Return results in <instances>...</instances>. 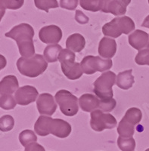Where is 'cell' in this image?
Instances as JSON below:
<instances>
[{
	"label": "cell",
	"instance_id": "obj_18",
	"mask_svg": "<svg viewBox=\"0 0 149 151\" xmlns=\"http://www.w3.org/2000/svg\"><path fill=\"white\" fill-rule=\"evenodd\" d=\"M86 45L85 38L80 33H74L67 38L66 47L74 52H80Z\"/></svg>",
	"mask_w": 149,
	"mask_h": 151
},
{
	"label": "cell",
	"instance_id": "obj_6",
	"mask_svg": "<svg viewBox=\"0 0 149 151\" xmlns=\"http://www.w3.org/2000/svg\"><path fill=\"white\" fill-rule=\"evenodd\" d=\"M82 72L87 75H92L96 72H104L110 70L113 65L111 59H103L99 56L84 57L80 63Z\"/></svg>",
	"mask_w": 149,
	"mask_h": 151
},
{
	"label": "cell",
	"instance_id": "obj_27",
	"mask_svg": "<svg viewBox=\"0 0 149 151\" xmlns=\"http://www.w3.org/2000/svg\"><path fill=\"white\" fill-rule=\"evenodd\" d=\"M108 13H111L116 16L124 15L127 13V6L116 2L114 0H111L108 5Z\"/></svg>",
	"mask_w": 149,
	"mask_h": 151
},
{
	"label": "cell",
	"instance_id": "obj_20",
	"mask_svg": "<svg viewBox=\"0 0 149 151\" xmlns=\"http://www.w3.org/2000/svg\"><path fill=\"white\" fill-rule=\"evenodd\" d=\"M52 118L46 116H40L34 125V131L38 135L45 137L50 134L49 125Z\"/></svg>",
	"mask_w": 149,
	"mask_h": 151
},
{
	"label": "cell",
	"instance_id": "obj_34",
	"mask_svg": "<svg viewBox=\"0 0 149 151\" xmlns=\"http://www.w3.org/2000/svg\"><path fill=\"white\" fill-rule=\"evenodd\" d=\"M78 5V0H60V6L67 10H75Z\"/></svg>",
	"mask_w": 149,
	"mask_h": 151
},
{
	"label": "cell",
	"instance_id": "obj_7",
	"mask_svg": "<svg viewBox=\"0 0 149 151\" xmlns=\"http://www.w3.org/2000/svg\"><path fill=\"white\" fill-rule=\"evenodd\" d=\"M117 122L113 115L105 113L101 110L91 112V128L95 132H102L105 129H111L116 127Z\"/></svg>",
	"mask_w": 149,
	"mask_h": 151
},
{
	"label": "cell",
	"instance_id": "obj_21",
	"mask_svg": "<svg viewBox=\"0 0 149 151\" xmlns=\"http://www.w3.org/2000/svg\"><path fill=\"white\" fill-rule=\"evenodd\" d=\"M61 51V46L58 44H54V45L51 44V45H48L45 48L44 52H43L45 59L48 63L56 62L58 60V57H59Z\"/></svg>",
	"mask_w": 149,
	"mask_h": 151
},
{
	"label": "cell",
	"instance_id": "obj_3",
	"mask_svg": "<svg viewBox=\"0 0 149 151\" xmlns=\"http://www.w3.org/2000/svg\"><path fill=\"white\" fill-rule=\"evenodd\" d=\"M135 29V23L129 17H116L105 24L102 27V33L105 36L118 38L122 34H129Z\"/></svg>",
	"mask_w": 149,
	"mask_h": 151
},
{
	"label": "cell",
	"instance_id": "obj_25",
	"mask_svg": "<svg viewBox=\"0 0 149 151\" xmlns=\"http://www.w3.org/2000/svg\"><path fill=\"white\" fill-rule=\"evenodd\" d=\"M19 141L22 146L26 147L30 143L36 142L37 137L33 131L26 129V130L22 131L19 134Z\"/></svg>",
	"mask_w": 149,
	"mask_h": 151
},
{
	"label": "cell",
	"instance_id": "obj_32",
	"mask_svg": "<svg viewBox=\"0 0 149 151\" xmlns=\"http://www.w3.org/2000/svg\"><path fill=\"white\" fill-rule=\"evenodd\" d=\"M135 63L138 65L149 66V49H143L139 51L135 58Z\"/></svg>",
	"mask_w": 149,
	"mask_h": 151
},
{
	"label": "cell",
	"instance_id": "obj_8",
	"mask_svg": "<svg viewBox=\"0 0 149 151\" xmlns=\"http://www.w3.org/2000/svg\"><path fill=\"white\" fill-rule=\"evenodd\" d=\"M38 91L33 86H25L18 89L14 93V98L17 104L21 106H27L33 103L38 97Z\"/></svg>",
	"mask_w": 149,
	"mask_h": 151
},
{
	"label": "cell",
	"instance_id": "obj_29",
	"mask_svg": "<svg viewBox=\"0 0 149 151\" xmlns=\"http://www.w3.org/2000/svg\"><path fill=\"white\" fill-rule=\"evenodd\" d=\"M16 100L12 94H2L0 98L1 108L9 110L14 109L16 106Z\"/></svg>",
	"mask_w": 149,
	"mask_h": 151
},
{
	"label": "cell",
	"instance_id": "obj_38",
	"mask_svg": "<svg viewBox=\"0 0 149 151\" xmlns=\"http://www.w3.org/2000/svg\"><path fill=\"white\" fill-rule=\"evenodd\" d=\"M114 1H116V2L122 4V5H125V6L129 5V3L131 2V0H114Z\"/></svg>",
	"mask_w": 149,
	"mask_h": 151
},
{
	"label": "cell",
	"instance_id": "obj_40",
	"mask_svg": "<svg viewBox=\"0 0 149 151\" xmlns=\"http://www.w3.org/2000/svg\"><path fill=\"white\" fill-rule=\"evenodd\" d=\"M148 3H149V0H148Z\"/></svg>",
	"mask_w": 149,
	"mask_h": 151
},
{
	"label": "cell",
	"instance_id": "obj_10",
	"mask_svg": "<svg viewBox=\"0 0 149 151\" xmlns=\"http://www.w3.org/2000/svg\"><path fill=\"white\" fill-rule=\"evenodd\" d=\"M36 106L40 114L52 116L57 109L53 96L49 93H43L36 100Z\"/></svg>",
	"mask_w": 149,
	"mask_h": 151
},
{
	"label": "cell",
	"instance_id": "obj_2",
	"mask_svg": "<svg viewBox=\"0 0 149 151\" xmlns=\"http://www.w3.org/2000/svg\"><path fill=\"white\" fill-rule=\"evenodd\" d=\"M17 67L20 73L30 78L41 75L48 67L44 56L35 55L30 58H21L17 61Z\"/></svg>",
	"mask_w": 149,
	"mask_h": 151
},
{
	"label": "cell",
	"instance_id": "obj_4",
	"mask_svg": "<svg viewBox=\"0 0 149 151\" xmlns=\"http://www.w3.org/2000/svg\"><path fill=\"white\" fill-rule=\"evenodd\" d=\"M116 75L112 71H107L101 74L93 83L94 91L100 99L112 98L114 95L113 88L116 83Z\"/></svg>",
	"mask_w": 149,
	"mask_h": 151
},
{
	"label": "cell",
	"instance_id": "obj_14",
	"mask_svg": "<svg viewBox=\"0 0 149 151\" xmlns=\"http://www.w3.org/2000/svg\"><path fill=\"white\" fill-rule=\"evenodd\" d=\"M98 54L101 58L111 59L115 55L116 52V43L113 39L103 37L98 45Z\"/></svg>",
	"mask_w": 149,
	"mask_h": 151
},
{
	"label": "cell",
	"instance_id": "obj_36",
	"mask_svg": "<svg viewBox=\"0 0 149 151\" xmlns=\"http://www.w3.org/2000/svg\"><path fill=\"white\" fill-rule=\"evenodd\" d=\"M24 151H46L45 148L40 144L36 142H32L25 147Z\"/></svg>",
	"mask_w": 149,
	"mask_h": 151
},
{
	"label": "cell",
	"instance_id": "obj_31",
	"mask_svg": "<svg viewBox=\"0 0 149 151\" xmlns=\"http://www.w3.org/2000/svg\"><path fill=\"white\" fill-rule=\"evenodd\" d=\"M116 100L112 98H108V99H101L100 100L99 109L105 113H109L111 112L116 107Z\"/></svg>",
	"mask_w": 149,
	"mask_h": 151
},
{
	"label": "cell",
	"instance_id": "obj_15",
	"mask_svg": "<svg viewBox=\"0 0 149 151\" xmlns=\"http://www.w3.org/2000/svg\"><path fill=\"white\" fill-rule=\"evenodd\" d=\"M111 0H80V5L82 9L89 12H96L101 11L108 13L109 3Z\"/></svg>",
	"mask_w": 149,
	"mask_h": 151
},
{
	"label": "cell",
	"instance_id": "obj_9",
	"mask_svg": "<svg viewBox=\"0 0 149 151\" xmlns=\"http://www.w3.org/2000/svg\"><path fill=\"white\" fill-rule=\"evenodd\" d=\"M40 40L46 44H57L62 38V31L56 25H49L42 28L39 32Z\"/></svg>",
	"mask_w": 149,
	"mask_h": 151
},
{
	"label": "cell",
	"instance_id": "obj_23",
	"mask_svg": "<svg viewBox=\"0 0 149 151\" xmlns=\"http://www.w3.org/2000/svg\"><path fill=\"white\" fill-rule=\"evenodd\" d=\"M124 118L129 123L132 124L134 125H137L142 120V111L139 108H136V107H131V108L127 110Z\"/></svg>",
	"mask_w": 149,
	"mask_h": 151
},
{
	"label": "cell",
	"instance_id": "obj_33",
	"mask_svg": "<svg viewBox=\"0 0 149 151\" xmlns=\"http://www.w3.org/2000/svg\"><path fill=\"white\" fill-rule=\"evenodd\" d=\"M75 54L71 50L67 48V49H62L58 57V60L60 63L63 61H75Z\"/></svg>",
	"mask_w": 149,
	"mask_h": 151
},
{
	"label": "cell",
	"instance_id": "obj_24",
	"mask_svg": "<svg viewBox=\"0 0 149 151\" xmlns=\"http://www.w3.org/2000/svg\"><path fill=\"white\" fill-rule=\"evenodd\" d=\"M24 0H0L1 5V17L5 14V9L17 10L23 6Z\"/></svg>",
	"mask_w": 149,
	"mask_h": 151
},
{
	"label": "cell",
	"instance_id": "obj_19",
	"mask_svg": "<svg viewBox=\"0 0 149 151\" xmlns=\"http://www.w3.org/2000/svg\"><path fill=\"white\" fill-rule=\"evenodd\" d=\"M132 70H128L124 71V72L119 73L116 76V84L120 88L124 90H128L132 87L135 80L134 76L132 74Z\"/></svg>",
	"mask_w": 149,
	"mask_h": 151
},
{
	"label": "cell",
	"instance_id": "obj_30",
	"mask_svg": "<svg viewBox=\"0 0 149 151\" xmlns=\"http://www.w3.org/2000/svg\"><path fill=\"white\" fill-rule=\"evenodd\" d=\"M14 125V120L10 115H5L0 119V129L2 132H9L13 129Z\"/></svg>",
	"mask_w": 149,
	"mask_h": 151
},
{
	"label": "cell",
	"instance_id": "obj_22",
	"mask_svg": "<svg viewBox=\"0 0 149 151\" xmlns=\"http://www.w3.org/2000/svg\"><path fill=\"white\" fill-rule=\"evenodd\" d=\"M135 132V127L134 125L127 122L125 119L123 118L120 122H119L118 127H117V133L120 137H132Z\"/></svg>",
	"mask_w": 149,
	"mask_h": 151
},
{
	"label": "cell",
	"instance_id": "obj_13",
	"mask_svg": "<svg viewBox=\"0 0 149 151\" xmlns=\"http://www.w3.org/2000/svg\"><path fill=\"white\" fill-rule=\"evenodd\" d=\"M61 67L63 73L67 79L70 80H76L82 76V70L80 63L74 61L61 62Z\"/></svg>",
	"mask_w": 149,
	"mask_h": 151
},
{
	"label": "cell",
	"instance_id": "obj_12",
	"mask_svg": "<svg viewBox=\"0 0 149 151\" xmlns=\"http://www.w3.org/2000/svg\"><path fill=\"white\" fill-rule=\"evenodd\" d=\"M50 134L60 138H65L71 133V125L61 119H52L49 125Z\"/></svg>",
	"mask_w": 149,
	"mask_h": 151
},
{
	"label": "cell",
	"instance_id": "obj_37",
	"mask_svg": "<svg viewBox=\"0 0 149 151\" xmlns=\"http://www.w3.org/2000/svg\"><path fill=\"white\" fill-rule=\"evenodd\" d=\"M142 26L144 27L148 28L149 29V15H148L147 17L145 18L144 21H143V23L142 24Z\"/></svg>",
	"mask_w": 149,
	"mask_h": 151
},
{
	"label": "cell",
	"instance_id": "obj_26",
	"mask_svg": "<svg viewBox=\"0 0 149 151\" xmlns=\"http://www.w3.org/2000/svg\"><path fill=\"white\" fill-rule=\"evenodd\" d=\"M117 146L122 151H134L135 148V141L133 137H119L117 139Z\"/></svg>",
	"mask_w": 149,
	"mask_h": 151
},
{
	"label": "cell",
	"instance_id": "obj_1",
	"mask_svg": "<svg viewBox=\"0 0 149 151\" xmlns=\"http://www.w3.org/2000/svg\"><path fill=\"white\" fill-rule=\"evenodd\" d=\"M5 36L14 40L17 42L19 52L23 58H30L35 55V47L33 40L34 29L30 24H18L5 33Z\"/></svg>",
	"mask_w": 149,
	"mask_h": 151
},
{
	"label": "cell",
	"instance_id": "obj_35",
	"mask_svg": "<svg viewBox=\"0 0 149 151\" xmlns=\"http://www.w3.org/2000/svg\"><path fill=\"white\" fill-rule=\"evenodd\" d=\"M75 20L80 24H86L89 22V19L86 15H85L84 13H82L81 11L77 10L76 11Z\"/></svg>",
	"mask_w": 149,
	"mask_h": 151
},
{
	"label": "cell",
	"instance_id": "obj_17",
	"mask_svg": "<svg viewBox=\"0 0 149 151\" xmlns=\"http://www.w3.org/2000/svg\"><path fill=\"white\" fill-rule=\"evenodd\" d=\"M19 88V83L16 76H6L0 82V93L2 94H12Z\"/></svg>",
	"mask_w": 149,
	"mask_h": 151
},
{
	"label": "cell",
	"instance_id": "obj_39",
	"mask_svg": "<svg viewBox=\"0 0 149 151\" xmlns=\"http://www.w3.org/2000/svg\"><path fill=\"white\" fill-rule=\"evenodd\" d=\"M145 151H149V148H148V149H147V150H146Z\"/></svg>",
	"mask_w": 149,
	"mask_h": 151
},
{
	"label": "cell",
	"instance_id": "obj_28",
	"mask_svg": "<svg viewBox=\"0 0 149 151\" xmlns=\"http://www.w3.org/2000/svg\"><path fill=\"white\" fill-rule=\"evenodd\" d=\"M34 3L38 9L45 11L47 13L50 9L58 8L57 0H34Z\"/></svg>",
	"mask_w": 149,
	"mask_h": 151
},
{
	"label": "cell",
	"instance_id": "obj_16",
	"mask_svg": "<svg viewBox=\"0 0 149 151\" xmlns=\"http://www.w3.org/2000/svg\"><path fill=\"white\" fill-rule=\"evenodd\" d=\"M79 105L85 112H93L99 108L100 100L94 94H84L79 98Z\"/></svg>",
	"mask_w": 149,
	"mask_h": 151
},
{
	"label": "cell",
	"instance_id": "obj_5",
	"mask_svg": "<svg viewBox=\"0 0 149 151\" xmlns=\"http://www.w3.org/2000/svg\"><path fill=\"white\" fill-rule=\"evenodd\" d=\"M55 99L64 115L74 116L79 111L78 98L67 90H60L55 94Z\"/></svg>",
	"mask_w": 149,
	"mask_h": 151
},
{
	"label": "cell",
	"instance_id": "obj_11",
	"mask_svg": "<svg viewBox=\"0 0 149 151\" xmlns=\"http://www.w3.org/2000/svg\"><path fill=\"white\" fill-rule=\"evenodd\" d=\"M129 45L138 51L149 49V35L141 29L135 30L128 37Z\"/></svg>",
	"mask_w": 149,
	"mask_h": 151
}]
</instances>
